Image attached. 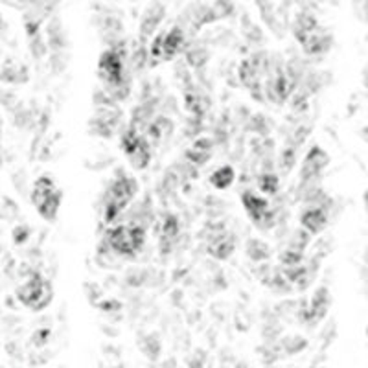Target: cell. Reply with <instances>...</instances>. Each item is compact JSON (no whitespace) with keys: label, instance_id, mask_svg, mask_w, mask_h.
I'll list each match as a JSON object with an SVG mask.
<instances>
[{"label":"cell","instance_id":"obj_30","mask_svg":"<svg viewBox=\"0 0 368 368\" xmlns=\"http://www.w3.org/2000/svg\"><path fill=\"white\" fill-rule=\"evenodd\" d=\"M0 140H2V122H0Z\"/></svg>","mask_w":368,"mask_h":368},{"label":"cell","instance_id":"obj_32","mask_svg":"<svg viewBox=\"0 0 368 368\" xmlns=\"http://www.w3.org/2000/svg\"><path fill=\"white\" fill-rule=\"evenodd\" d=\"M116 368H122V367H116Z\"/></svg>","mask_w":368,"mask_h":368},{"label":"cell","instance_id":"obj_6","mask_svg":"<svg viewBox=\"0 0 368 368\" xmlns=\"http://www.w3.org/2000/svg\"><path fill=\"white\" fill-rule=\"evenodd\" d=\"M330 160L332 159H330L328 151L323 150L320 146H313V148L306 153V157H304L302 169H300V179H302L304 183L315 179V177L330 164Z\"/></svg>","mask_w":368,"mask_h":368},{"label":"cell","instance_id":"obj_22","mask_svg":"<svg viewBox=\"0 0 368 368\" xmlns=\"http://www.w3.org/2000/svg\"><path fill=\"white\" fill-rule=\"evenodd\" d=\"M214 361L206 350H195L188 358V368H212Z\"/></svg>","mask_w":368,"mask_h":368},{"label":"cell","instance_id":"obj_5","mask_svg":"<svg viewBox=\"0 0 368 368\" xmlns=\"http://www.w3.org/2000/svg\"><path fill=\"white\" fill-rule=\"evenodd\" d=\"M330 306H332V295L326 288H318L313 293V299L306 306L304 313H300V320L308 326H313L318 320H323L328 313Z\"/></svg>","mask_w":368,"mask_h":368},{"label":"cell","instance_id":"obj_19","mask_svg":"<svg viewBox=\"0 0 368 368\" xmlns=\"http://www.w3.org/2000/svg\"><path fill=\"white\" fill-rule=\"evenodd\" d=\"M258 188L262 190V194L265 195H276L280 190V179L278 175L273 171H264L258 175Z\"/></svg>","mask_w":368,"mask_h":368},{"label":"cell","instance_id":"obj_13","mask_svg":"<svg viewBox=\"0 0 368 368\" xmlns=\"http://www.w3.org/2000/svg\"><path fill=\"white\" fill-rule=\"evenodd\" d=\"M181 225H179V218L174 214L166 215V219L162 221V227H160V234H159V243H160V250L162 253H168L171 243H174L177 236H179Z\"/></svg>","mask_w":368,"mask_h":368},{"label":"cell","instance_id":"obj_2","mask_svg":"<svg viewBox=\"0 0 368 368\" xmlns=\"http://www.w3.org/2000/svg\"><path fill=\"white\" fill-rule=\"evenodd\" d=\"M15 297L22 306L31 311H43L54 299V285L41 273H30V276L17 288Z\"/></svg>","mask_w":368,"mask_h":368},{"label":"cell","instance_id":"obj_4","mask_svg":"<svg viewBox=\"0 0 368 368\" xmlns=\"http://www.w3.org/2000/svg\"><path fill=\"white\" fill-rule=\"evenodd\" d=\"M63 192L57 188V184L48 175H41L35 181L34 190H31V203L41 214V218L46 219L48 223H54L59 212Z\"/></svg>","mask_w":368,"mask_h":368},{"label":"cell","instance_id":"obj_18","mask_svg":"<svg viewBox=\"0 0 368 368\" xmlns=\"http://www.w3.org/2000/svg\"><path fill=\"white\" fill-rule=\"evenodd\" d=\"M139 348H140V352L144 353L146 358L150 359V361H157V359L160 358V352H162L160 339L153 334L144 335V337L140 339Z\"/></svg>","mask_w":368,"mask_h":368},{"label":"cell","instance_id":"obj_15","mask_svg":"<svg viewBox=\"0 0 368 368\" xmlns=\"http://www.w3.org/2000/svg\"><path fill=\"white\" fill-rule=\"evenodd\" d=\"M317 28H318L317 17H315L313 13H309V11H300L293 22V34L299 43H302V41L306 39L311 31L317 30Z\"/></svg>","mask_w":368,"mask_h":368},{"label":"cell","instance_id":"obj_14","mask_svg":"<svg viewBox=\"0 0 368 368\" xmlns=\"http://www.w3.org/2000/svg\"><path fill=\"white\" fill-rule=\"evenodd\" d=\"M131 166L134 169H146L151 162V142L148 140L146 134H142V139L139 140V144L134 146L133 151L127 155Z\"/></svg>","mask_w":368,"mask_h":368},{"label":"cell","instance_id":"obj_7","mask_svg":"<svg viewBox=\"0 0 368 368\" xmlns=\"http://www.w3.org/2000/svg\"><path fill=\"white\" fill-rule=\"evenodd\" d=\"M328 221V208H323V206H308V208L300 214V223H302L304 230L311 236L320 234V232L326 229Z\"/></svg>","mask_w":368,"mask_h":368},{"label":"cell","instance_id":"obj_11","mask_svg":"<svg viewBox=\"0 0 368 368\" xmlns=\"http://www.w3.org/2000/svg\"><path fill=\"white\" fill-rule=\"evenodd\" d=\"M166 17V8L164 4H151L148 10L144 11L142 20H140V35L148 39L155 34L157 26L162 22V19Z\"/></svg>","mask_w":368,"mask_h":368},{"label":"cell","instance_id":"obj_29","mask_svg":"<svg viewBox=\"0 0 368 368\" xmlns=\"http://www.w3.org/2000/svg\"><path fill=\"white\" fill-rule=\"evenodd\" d=\"M146 61H148V52H146L144 46H140L139 50L134 52L133 63H131V66H133L134 70H139L146 65Z\"/></svg>","mask_w":368,"mask_h":368},{"label":"cell","instance_id":"obj_20","mask_svg":"<svg viewBox=\"0 0 368 368\" xmlns=\"http://www.w3.org/2000/svg\"><path fill=\"white\" fill-rule=\"evenodd\" d=\"M247 256H249L253 262H264L271 256V249L269 245L262 239H249L247 241Z\"/></svg>","mask_w":368,"mask_h":368},{"label":"cell","instance_id":"obj_8","mask_svg":"<svg viewBox=\"0 0 368 368\" xmlns=\"http://www.w3.org/2000/svg\"><path fill=\"white\" fill-rule=\"evenodd\" d=\"M300 45H302L304 52L308 55L326 54L334 45V35L330 34V30L323 28V26H318L317 30L311 31Z\"/></svg>","mask_w":368,"mask_h":368},{"label":"cell","instance_id":"obj_23","mask_svg":"<svg viewBox=\"0 0 368 368\" xmlns=\"http://www.w3.org/2000/svg\"><path fill=\"white\" fill-rule=\"evenodd\" d=\"M282 346H284L288 355H295V353L302 352L308 346V339L300 337V335H289V337L282 341Z\"/></svg>","mask_w":368,"mask_h":368},{"label":"cell","instance_id":"obj_16","mask_svg":"<svg viewBox=\"0 0 368 368\" xmlns=\"http://www.w3.org/2000/svg\"><path fill=\"white\" fill-rule=\"evenodd\" d=\"M0 80H4L6 83H26L28 81V69L22 63L8 61L2 72H0Z\"/></svg>","mask_w":368,"mask_h":368},{"label":"cell","instance_id":"obj_3","mask_svg":"<svg viewBox=\"0 0 368 368\" xmlns=\"http://www.w3.org/2000/svg\"><path fill=\"white\" fill-rule=\"evenodd\" d=\"M139 192V184L133 177L125 174H118L116 179L111 183V188L107 192V201L104 208V221L107 225L115 223L120 214L124 212L125 206L131 203L134 195Z\"/></svg>","mask_w":368,"mask_h":368},{"label":"cell","instance_id":"obj_1","mask_svg":"<svg viewBox=\"0 0 368 368\" xmlns=\"http://www.w3.org/2000/svg\"><path fill=\"white\" fill-rule=\"evenodd\" d=\"M104 243L107 249L120 258H136L146 245V227L140 221H131L127 225H118L107 230Z\"/></svg>","mask_w":368,"mask_h":368},{"label":"cell","instance_id":"obj_17","mask_svg":"<svg viewBox=\"0 0 368 368\" xmlns=\"http://www.w3.org/2000/svg\"><path fill=\"white\" fill-rule=\"evenodd\" d=\"M236 181V169L232 166L225 164L221 168H218L214 174L210 175V184L214 186L215 190H227L230 188Z\"/></svg>","mask_w":368,"mask_h":368},{"label":"cell","instance_id":"obj_25","mask_svg":"<svg viewBox=\"0 0 368 368\" xmlns=\"http://www.w3.org/2000/svg\"><path fill=\"white\" fill-rule=\"evenodd\" d=\"M210 153H212V151L199 150V148H194V146H192V148L186 151V159H188L194 166H203V164H206V162L210 160V157H212Z\"/></svg>","mask_w":368,"mask_h":368},{"label":"cell","instance_id":"obj_10","mask_svg":"<svg viewBox=\"0 0 368 368\" xmlns=\"http://www.w3.org/2000/svg\"><path fill=\"white\" fill-rule=\"evenodd\" d=\"M184 48V30L175 24L171 30L162 34V61L174 59Z\"/></svg>","mask_w":368,"mask_h":368},{"label":"cell","instance_id":"obj_9","mask_svg":"<svg viewBox=\"0 0 368 368\" xmlns=\"http://www.w3.org/2000/svg\"><path fill=\"white\" fill-rule=\"evenodd\" d=\"M241 204H243L245 212L249 214L250 221H253L254 225L258 223L260 219L264 218L269 210H271L269 199H265L264 195H260L258 192H254V190H247V192L241 194Z\"/></svg>","mask_w":368,"mask_h":368},{"label":"cell","instance_id":"obj_26","mask_svg":"<svg viewBox=\"0 0 368 368\" xmlns=\"http://www.w3.org/2000/svg\"><path fill=\"white\" fill-rule=\"evenodd\" d=\"M295 164H297V148L288 146V148L282 151V155H280V168L289 174Z\"/></svg>","mask_w":368,"mask_h":368},{"label":"cell","instance_id":"obj_27","mask_svg":"<svg viewBox=\"0 0 368 368\" xmlns=\"http://www.w3.org/2000/svg\"><path fill=\"white\" fill-rule=\"evenodd\" d=\"M302 258H304V254L295 253V250H291V249L282 250L278 256L280 264L284 265V267H295V265H300L302 264Z\"/></svg>","mask_w":368,"mask_h":368},{"label":"cell","instance_id":"obj_28","mask_svg":"<svg viewBox=\"0 0 368 368\" xmlns=\"http://www.w3.org/2000/svg\"><path fill=\"white\" fill-rule=\"evenodd\" d=\"M250 129L258 131V134H267L271 127H269L267 120H265L264 115H256L250 120Z\"/></svg>","mask_w":368,"mask_h":368},{"label":"cell","instance_id":"obj_12","mask_svg":"<svg viewBox=\"0 0 368 368\" xmlns=\"http://www.w3.org/2000/svg\"><path fill=\"white\" fill-rule=\"evenodd\" d=\"M236 250V239L232 234H227V232H221V234L215 236L208 245V254L214 256L218 260H227L230 258Z\"/></svg>","mask_w":368,"mask_h":368},{"label":"cell","instance_id":"obj_24","mask_svg":"<svg viewBox=\"0 0 368 368\" xmlns=\"http://www.w3.org/2000/svg\"><path fill=\"white\" fill-rule=\"evenodd\" d=\"M309 239H311V234H308L306 230L300 229L297 230L293 234V238H291V241H289L288 249L295 250V253H300L304 254V250H306V247H308Z\"/></svg>","mask_w":368,"mask_h":368},{"label":"cell","instance_id":"obj_31","mask_svg":"<svg viewBox=\"0 0 368 368\" xmlns=\"http://www.w3.org/2000/svg\"><path fill=\"white\" fill-rule=\"evenodd\" d=\"M0 254H2V247H0Z\"/></svg>","mask_w":368,"mask_h":368},{"label":"cell","instance_id":"obj_21","mask_svg":"<svg viewBox=\"0 0 368 368\" xmlns=\"http://www.w3.org/2000/svg\"><path fill=\"white\" fill-rule=\"evenodd\" d=\"M210 59V52L204 46H192L186 50V61L192 66H203Z\"/></svg>","mask_w":368,"mask_h":368}]
</instances>
